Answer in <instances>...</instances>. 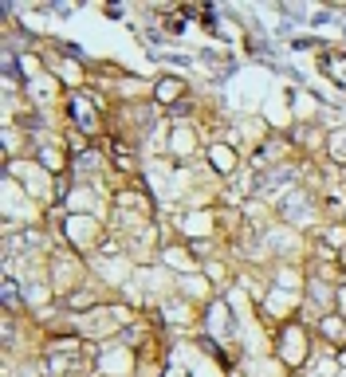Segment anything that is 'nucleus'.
<instances>
[{
  "label": "nucleus",
  "instance_id": "nucleus-1",
  "mask_svg": "<svg viewBox=\"0 0 346 377\" xmlns=\"http://www.w3.org/2000/svg\"><path fill=\"white\" fill-rule=\"evenodd\" d=\"M158 95H162V102H170L173 95H181V83H177V79H162V83H158Z\"/></svg>",
  "mask_w": 346,
  "mask_h": 377
}]
</instances>
